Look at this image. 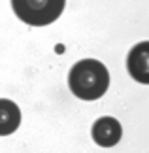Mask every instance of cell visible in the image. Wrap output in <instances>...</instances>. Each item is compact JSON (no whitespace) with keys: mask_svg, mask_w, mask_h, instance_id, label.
I'll list each match as a JSON object with an SVG mask.
<instances>
[{"mask_svg":"<svg viewBox=\"0 0 149 153\" xmlns=\"http://www.w3.org/2000/svg\"><path fill=\"white\" fill-rule=\"evenodd\" d=\"M68 85L74 95L81 100H96L108 91V68L94 59H83V61L76 62L70 70Z\"/></svg>","mask_w":149,"mask_h":153,"instance_id":"6da1fadb","label":"cell"},{"mask_svg":"<svg viewBox=\"0 0 149 153\" xmlns=\"http://www.w3.org/2000/svg\"><path fill=\"white\" fill-rule=\"evenodd\" d=\"M127 68L136 81L149 85V42H140L130 49L127 57Z\"/></svg>","mask_w":149,"mask_h":153,"instance_id":"3957f363","label":"cell"},{"mask_svg":"<svg viewBox=\"0 0 149 153\" xmlns=\"http://www.w3.org/2000/svg\"><path fill=\"white\" fill-rule=\"evenodd\" d=\"M93 140L102 148H113L119 140H121L123 128L115 117H100L93 125Z\"/></svg>","mask_w":149,"mask_h":153,"instance_id":"277c9868","label":"cell"},{"mask_svg":"<svg viewBox=\"0 0 149 153\" xmlns=\"http://www.w3.org/2000/svg\"><path fill=\"white\" fill-rule=\"evenodd\" d=\"M21 123V110L15 102L8 98H0V136H8L15 132Z\"/></svg>","mask_w":149,"mask_h":153,"instance_id":"5b68a950","label":"cell"},{"mask_svg":"<svg viewBox=\"0 0 149 153\" xmlns=\"http://www.w3.org/2000/svg\"><path fill=\"white\" fill-rule=\"evenodd\" d=\"M66 0H11V8L23 23L45 27L61 17Z\"/></svg>","mask_w":149,"mask_h":153,"instance_id":"7a4b0ae2","label":"cell"}]
</instances>
